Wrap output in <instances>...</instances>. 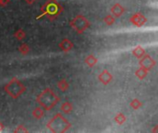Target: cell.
<instances>
[{"instance_id": "1", "label": "cell", "mask_w": 158, "mask_h": 133, "mask_svg": "<svg viewBox=\"0 0 158 133\" xmlns=\"http://www.w3.org/2000/svg\"><path fill=\"white\" fill-rule=\"evenodd\" d=\"M63 6L57 0H46L41 7V14L36 17V19L46 18L50 21L56 20L63 12Z\"/></svg>"}, {"instance_id": "2", "label": "cell", "mask_w": 158, "mask_h": 133, "mask_svg": "<svg viewBox=\"0 0 158 133\" xmlns=\"http://www.w3.org/2000/svg\"><path fill=\"white\" fill-rule=\"evenodd\" d=\"M60 101V97L51 89H44L36 98V102L44 111H50Z\"/></svg>"}, {"instance_id": "3", "label": "cell", "mask_w": 158, "mask_h": 133, "mask_svg": "<svg viewBox=\"0 0 158 133\" xmlns=\"http://www.w3.org/2000/svg\"><path fill=\"white\" fill-rule=\"evenodd\" d=\"M71 123L61 114H56L46 124L47 129L53 133H64L71 128Z\"/></svg>"}, {"instance_id": "4", "label": "cell", "mask_w": 158, "mask_h": 133, "mask_svg": "<svg viewBox=\"0 0 158 133\" xmlns=\"http://www.w3.org/2000/svg\"><path fill=\"white\" fill-rule=\"evenodd\" d=\"M4 91L12 99H17L26 91V87L18 78H13L4 86Z\"/></svg>"}, {"instance_id": "5", "label": "cell", "mask_w": 158, "mask_h": 133, "mask_svg": "<svg viewBox=\"0 0 158 133\" xmlns=\"http://www.w3.org/2000/svg\"><path fill=\"white\" fill-rule=\"evenodd\" d=\"M69 26L75 31L77 34H82L88 28H90L91 23L83 15L79 14L69 21Z\"/></svg>"}, {"instance_id": "6", "label": "cell", "mask_w": 158, "mask_h": 133, "mask_svg": "<svg viewBox=\"0 0 158 133\" xmlns=\"http://www.w3.org/2000/svg\"><path fill=\"white\" fill-rule=\"evenodd\" d=\"M139 65L141 68L148 70V71H151L156 65V60L149 55L145 54L142 58H140V61H139Z\"/></svg>"}, {"instance_id": "7", "label": "cell", "mask_w": 158, "mask_h": 133, "mask_svg": "<svg viewBox=\"0 0 158 133\" xmlns=\"http://www.w3.org/2000/svg\"><path fill=\"white\" fill-rule=\"evenodd\" d=\"M130 22L136 26L137 28H141L143 27L146 22H147V18L141 12H137L135 14H133L131 18H130Z\"/></svg>"}, {"instance_id": "8", "label": "cell", "mask_w": 158, "mask_h": 133, "mask_svg": "<svg viewBox=\"0 0 158 133\" xmlns=\"http://www.w3.org/2000/svg\"><path fill=\"white\" fill-rule=\"evenodd\" d=\"M98 81L104 84V85H107L109 84L112 81H113V75L107 70V69H104L99 75H98Z\"/></svg>"}, {"instance_id": "9", "label": "cell", "mask_w": 158, "mask_h": 133, "mask_svg": "<svg viewBox=\"0 0 158 133\" xmlns=\"http://www.w3.org/2000/svg\"><path fill=\"white\" fill-rule=\"evenodd\" d=\"M125 11H126L125 7L122 5H120L119 3H116L110 9L111 15L115 18H120L124 14Z\"/></svg>"}, {"instance_id": "10", "label": "cell", "mask_w": 158, "mask_h": 133, "mask_svg": "<svg viewBox=\"0 0 158 133\" xmlns=\"http://www.w3.org/2000/svg\"><path fill=\"white\" fill-rule=\"evenodd\" d=\"M59 48L64 52V53H69V51H71L74 47V44L73 43L69 40L68 38H65L63 39L60 43H59Z\"/></svg>"}, {"instance_id": "11", "label": "cell", "mask_w": 158, "mask_h": 133, "mask_svg": "<svg viewBox=\"0 0 158 133\" xmlns=\"http://www.w3.org/2000/svg\"><path fill=\"white\" fill-rule=\"evenodd\" d=\"M145 54H146V53H145V50H144L141 45H137V46L132 50V55H133L136 58H138V59L142 58Z\"/></svg>"}, {"instance_id": "12", "label": "cell", "mask_w": 158, "mask_h": 133, "mask_svg": "<svg viewBox=\"0 0 158 133\" xmlns=\"http://www.w3.org/2000/svg\"><path fill=\"white\" fill-rule=\"evenodd\" d=\"M84 62H85V64H86L88 67L94 68V67L97 64L98 59H97L94 55H89V56H87L86 58L84 59Z\"/></svg>"}, {"instance_id": "13", "label": "cell", "mask_w": 158, "mask_h": 133, "mask_svg": "<svg viewBox=\"0 0 158 133\" xmlns=\"http://www.w3.org/2000/svg\"><path fill=\"white\" fill-rule=\"evenodd\" d=\"M60 110L64 114H70L72 112V110H73V106L69 102H64L60 106Z\"/></svg>"}, {"instance_id": "14", "label": "cell", "mask_w": 158, "mask_h": 133, "mask_svg": "<svg viewBox=\"0 0 158 133\" xmlns=\"http://www.w3.org/2000/svg\"><path fill=\"white\" fill-rule=\"evenodd\" d=\"M148 73H149L148 70H146V69H143V68H141V67L135 71V75H136V77H137L140 81L144 80V79L147 77Z\"/></svg>"}, {"instance_id": "15", "label": "cell", "mask_w": 158, "mask_h": 133, "mask_svg": "<svg viewBox=\"0 0 158 133\" xmlns=\"http://www.w3.org/2000/svg\"><path fill=\"white\" fill-rule=\"evenodd\" d=\"M44 112H45V111H44L41 106H39V107H36V108L32 111L31 115H32V117H33L35 119H41V118H44Z\"/></svg>"}, {"instance_id": "16", "label": "cell", "mask_w": 158, "mask_h": 133, "mask_svg": "<svg viewBox=\"0 0 158 133\" xmlns=\"http://www.w3.org/2000/svg\"><path fill=\"white\" fill-rule=\"evenodd\" d=\"M57 88L61 91V92H67L69 88V84L67 81L66 79H62L57 82Z\"/></svg>"}, {"instance_id": "17", "label": "cell", "mask_w": 158, "mask_h": 133, "mask_svg": "<svg viewBox=\"0 0 158 133\" xmlns=\"http://www.w3.org/2000/svg\"><path fill=\"white\" fill-rule=\"evenodd\" d=\"M115 122L118 124V125H123L125 122H126V120H127V118H126V116L123 114V113H118L117 115H116V117H115Z\"/></svg>"}, {"instance_id": "18", "label": "cell", "mask_w": 158, "mask_h": 133, "mask_svg": "<svg viewBox=\"0 0 158 133\" xmlns=\"http://www.w3.org/2000/svg\"><path fill=\"white\" fill-rule=\"evenodd\" d=\"M130 106L132 109L134 110H138L139 108H141L143 106V103L138 99V98H134L131 103H130Z\"/></svg>"}, {"instance_id": "19", "label": "cell", "mask_w": 158, "mask_h": 133, "mask_svg": "<svg viewBox=\"0 0 158 133\" xmlns=\"http://www.w3.org/2000/svg\"><path fill=\"white\" fill-rule=\"evenodd\" d=\"M14 37H15L17 40H19V41H22V40L25 39L26 33H25V31H24L22 29H19V30H17V31H15Z\"/></svg>"}, {"instance_id": "20", "label": "cell", "mask_w": 158, "mask_h": 133, "mask_svg": "<svg viewBox=\"0 0 158 133\" xmlns=\"http://www.w3.org/2000/svg\"><path fill=\"white\" fill-rule=\"evenodd\" d=\"M18 50H19V52L21 55L26 56V55H28L29 52H30V47H29V45H28L27 44H20V45L19 46Z\"/></svg>"}, {"instance_id": "21", "label": "cell", "mask_w": 158, "mask_h": 133, "mask_svg": "<svg viewBox=\"0 0 158 133\" xmlns=\"http://www.w3.org/2000/svg\"><path fill=\"white\" fill-rule=\"evenodd\" d=\"M104 22H105L107 26H112V25L116 22V18L113 17L112 15H107V16L104 19Z\"/></svg>"}, {"instance_id": "22", "label": "cell", "mask_w": 158, "mask_h": 133, "mask_svg": "<svg viewBox=\"0 0 158 133\" xmlns=\"http://www.w3.org/2000/svg\"><path fill=\"white\" fill-rule=\"evenodd\" d=\"M29 131L25 128V126H23V125H19V126H17L16 127V129L13 131V132L15 133H25V132H28Z\"/></svg>"}, {"instance_id": "23", "label": "cell", "mask_w": 158, "mask_h": 133, "mask_svg": "<svg viewBox=\"0 0 158 133\" xmlns=\"http://www.w3.org/2000/svg\"><path fill=\"white\" fill-rule=\"evenodd\" d=\"M10 0H0V6H6Z\"/></svg>"}, {"instance_id": "24", "label": "cell", "mask_w": 158, "mask_h": 133, "mask_svg": "<svg viewBox=\"0 0 158 133\" xmlns=\"http://www.w3.org/2000/svg\"><path fill=\"white\" fill-rule=\"evenodd\" d=\"M24 1H25L28 5H32L36 0H24Z\"/></svg>"}, {"instance_id": "25", "label": "cell", "mask_w": 158, "mask_h": 133, "mask_svg": "<svg viewBox=\"0 0 158 133\" xmlns=\"http://www.w3.org/2000/svg\"><path fill=\"white\" fill-rule=\"evenodd\" d=\"M2 130H3V124L0 121V131H2Z\"/></svg>"}]
</instances>
